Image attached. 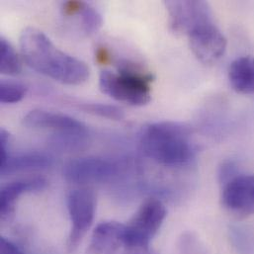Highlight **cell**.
<instances>
[{
	"label": "cell",
	"mask_w": 254,
	"mask_h": 254,
	"mask_svg": "<svg viewBox=\"0 0 254 254\" xmlns=\"http://www.w3.org/2000/svg\"><path fill=\"white\" fill-rule=\"evenodd\" d=\"M191 130L182 123L163 121L144 128L140 144L144 153L155 162L169 167L183 166L194 155Z\"/></svg>",
	"instance_id": "7a4b0ae2"
},
{
	"label": "cell",
	"mask_w": 254,
	"mask_h": 254,
	"mask_svg": "<svg viewBox=\"0 0 254 254\" xmlns=\"http://www.w3.org/2000/svg\"><path fill=\"white\" fill-rule=\"evenodd\" d=\"M22 70L20 58L12 45L4 38H0V72L6 75H17Z\"/></svg>",
	"instance_id": "9a60e30c"
},
{
	"label": "cell",
	"mask_w": 254,
	"mask_h": 254,
	"mask_svg": "<svg viewBox=\"0 0 254 254\" xmlns=\"http://www.w3.org/2000/svg\"><path fill=\"white\" fill-rule=\"evenodd\" d=\"M222 205L240 219L254 215V174H238L222 188Z\"/></svg>",
	"instance_id": "ba28073f"
},
{
	"label": "cell",
	"mask_w": 254,
	"mask_h": 254,
	"mask_svg": "<svg viewBox=\"0 0 254 254\" xmlns=\"http://www.w3.org/2000/svg\"><path fill=\"white\" fill-rule=\"evenodd\" d=\"M48 182L43 177H29L12 181L1 188L0 193V215L1 220L10 219L15 212V205L18 198L27 193L44 190Z\"/></svg>",
	"instance_id": "8fae6325"
},
{
	"label": "cell",
	"mask_w": 254,
	"mask_h": 254,
	"mask_svg": "<svg viewBox=\"0 0 254 254\" xmlns=\"http://www.w3.org/2000/svg\"><path fill=\"white\" fill-rule=\"evenodd\" d=\"M229 80L236 92L254 94V56H244L235 60L229 68Z\"/></svg>",
	"instance_id": "4fadbf2b"
},
{
	"label": "cell",
	"mask_w": 254,
	"mask_h": 254,
	"mask_svg": "<svg viewBox=\"0 0 254 254\" xmlns=\"http://www.w3.org/2000/svg\"><path fill=\"white\" fill-rule=\"evenodd\" d=\"M67 210L71 229L66 247L69 253H73L94 221L96 212L95 193L88 188L72 190L67 196Z\"/></svg>",
	"instance_id": "5b68a950"
},
{
	"label": "cell",
	"mask_w": 254,
	"mask_h": 254,
	"mask_svg": "<svg viewBox=\"0 0 254 254\" xmlns=\"http://www.w3.org/2000/svg\"><path fill=\"white\" fill-rule=\"evenodd\" d=\"M168 12V23L171 31L176 34L189 35L196 28L212 22V12L205 1H165Z\"/></svg>",
	"instance_id": "52a82bcc"
},
{
	"label": "cell",
	"mask_w": 254,
	"mask_h": 254,
	"mask_svg": "<svg viewBox=\"0 0 254 254\" xmlns=\"http://www.w3.org/2000/svg\"><path fill=\"white\" fill-rule=\"evenodd\" d=\"M27 93V86L15 81L2 80L0 83V101L5 104L20 102Z\"/></svg>",
	"instance_id": "e0dca14e"
},
{
	"label": "cell",
	"mask_w": 254,
	"mask_h": 254,
	"mask_svg": "<svg viewBox=\"0 0 254 254\" xmlns=\"http://www.w3.org/2000/svg\"><path fill=\"white\" fill-rule=\"evenodd\" d=\"M24 126L33 128H50L62 132H87L86 126L76 119L62 113L45 110L30 111L23 118Z\"/></svg>",
	"instance_id": "30bf717a"
},
{
	"label": "cell",
	"mask_w": 254,
	"mask_h": 254,
	"mask_svg": "<svg viewBox=\"0 0 254 254\" xmlns=\"http://www.w3.org/2000/svg\"><path fill=\"white\" fill-rule=\"evenodd\" d=\"M238 175L237 165L233 161H225L219 168V180L222 185Z\"/></svg>",
	"instance_id": "7402d4cb"
},
{
	"label": "cell",
	"mask_w": 254,
	"mask_h": 254,
	"mask_svg": "<svg viewBox=\"0 0 254 254\" xmlns=\"http://www.w3.org/2000/svg\"><path fill=\"white\" fill-rule=\"evenodd\" d=\"M118 69V73L110 70H103L100 73V90L117 101L132 106L146 105L151 98L154 75L129 61H121Z\"/></svg>",
	"instance_id": "3957f363"
},
{
	"label": "cell",
	"mask_w": 254,
	"mask_h": 254,
	"mask_svg": "<svg viewBox=\"0 0 254 254\" xmlns=\"http://www.w3.org/2000/svg\"><path fill=\"white\" fill-rule=\"evenodd\" d=\"M86 132H62L54 136L52 143L60 149L71 150L84 144Z\"/></svg>",
	"instance_id": "ffe728a7"
},
{
	"label": "cell",
	"mask_w": 254,
	"mask_h": 254,
	"mask_svg": "<svg viewBox=\"0 0 254 254\" xmlns=\"http://www.w3.org/2000/svg\"><path fill=\"white\" fill-rule=\"evenodd\" d=\"M83 1H67L64 4V14L65 16H74L77 15L79 10L81 9L82 5H83Z\"/></svg>",
	"instance_id": "d4e9b609"
},
{
	"label": "cell",
	"mask_w": 254,
	"mask_h": 254,
	"mask_svg": "<svg viewBox=\"0 0 254 254\" xmlns=\"http://www.w3.org/2000/svg\"><path fill=\"white\" fill-rule=\"evenodd\" d=\"M10 140V134L5 128H1L0 130V165L4 164L7 160L8 153V145Z\"/></svg>",
	"instance_id": "603a6c76"
},
{
	"label": "cell",
	"mask_w": 254,
	"mask_h": 254,
	"mask_svg": "<svg viewBox=\"0 0 254 254\" xmlns=\"http://www.w3.org/2000/svg\"><path fill=\"white\" fill-rule=\"evenodd\" d=\"M96 61L101 64H107L111 62V56L107 49L98 48L96 51Z\"/></svg>",
	"instance_id": "484cf974"
},
{
	"label": "cell",
	"mask_w": 254,
	"mask_h": 254,
	"mask_svg": "<svg viewBox=\"0 0 254 254\" xmlns=\"http://www.w3.org/2000/svg\"><path fill=\"white\" fill-rule=\"evenodd\" d=\"M77 15L80 16L82 28L87 34H93L97 32L103 25V18L101 14L95 8L85 2L83 3Z\"/></svg>",
	"instance_id": "ac0fdd59"
},
{
	"label": "cell",
	"mask_w": 254,
	"mask_h": 254,
	"mask_svg": "<svg viewBox=\"0 0 254 254\" xmlns=\"http://www.w3.org/2000/svg\"><path fill=\"white\" fill-rule=\"evenodd\" d=\"M0 254H24L16 245L12 242L2 238L0 241Z\"/></svg>",
	"instance_id": "cb8c5ba5"
},
{
	"label": "cell",
	"mask_w": 254,
	"mask_h": 254,
	"mask_svg": "<svg viewBox=\"0 0 254 254\" xmlns=\"http://www.w3.org/2000/svg\"><path fill=\"white\" fill-rule=\"evenodd\" d=\"M180 250L182 254H209L197 238L190 234L184 235L180 240Z\"/></svg>",
	"instance_id": "44dd1931"
},
{
	"label": "cell",
	"mask_w": 254,
	"mask_h": 254,
	"mask_svg": "<svg viewBox=\"0 0 254 254\" xmlns=\"http://www.w3.org/2000/svg\"><path fill=\"white\" fill-rule=\"evenodd\" d=\"M80 108L89 114L106 118L114 121H121L125 118L124 111L114 105L102 104V103H86L80 106Z\"/></svg>",
	"instance_id": "2e32d148"
},
{
	"label": "cell",
	"mask_w": 254,
	"mask_h": 254,
	"mask_svg": "<svg viewBox=\"0 0 254 254\" xmlns=\"http://www.w3.org/2000/svg\"><path fill=\"white\" fill-rule=\"evenodd\" d=\"M126 225L115 221L99 224L93 231L88 254H112L125 246Z\"/></svg>",
	"instance_id": "7c38bea8"
},
{
	"label": "cell",
	"mask_w": 254,
	"mask_h": 254,
	"mask_svg": "<svg viewBox=\"0 0 254 254\" xmlns=\"http://www.w3.org/2000/svg\"><path fill=\"white\" fill-rule=\"evenodd\" d=\"M122 168L117 161L98 156H86L66 163L64 176L67 181L75 184L100 183L117 177Z\"/></svg>",
	"instance_id": "8992f818"
},
{
	"label": "cell",
	"mask_w": 254,
	"mask_h": 254,
	"mask_svg": "<svg viewBox=\"0 0 254 254\" xmlns=\"http://www.w3.org/2000/svg\"><path fill=\"white\" fill-rule=\"evenodd\" d=\"M231 242L240 254H254V240L251 234L241 227L231 229Z\"/></svg>",
	"instance_id": "d6986e66"
},
{
	"label": "cell",
	"mask_w": 254,
	"mask_h": 254,
	"mask_svg": "<svg viewBox=\"0 0 254 254\" xmlns=\"http://www.w3.org/2000/svg\"><path fill=\"white\" fill-rule=\"evenodd\" d=\"M52 165V159L42 153H23L19 155H9L4 164L0 165L2 175L46 169Z\"/></svg>",
	"instance_id": "5bb4252c"
},
{
	"label": "cell",
	"mask_w": 254,
	"mask_h": 254,
	"mask_svg": "<svg viewBox=\"0 0 254 254\" xmlns=\"http://www.w3.org/2000/svg\"><path fill=\"white\" fill-rule=\"evenodd\" d=\"M20 51L26 64L56 81L79 85L90 75L87 64L58 49L39 29L28 27L20 36Z\"/></svg>",
	"instance_id": "6da1fadb"
},
{
	"label": "cell",
	"mask_w": 254,
	"mask_h": 254,
	"mask_svg": "<svg viewBox=\"0 0 254 254\" xmlns=\"http://www.w3.org/2000/svg\"><path fill=\"white\" fill-rule=\"evenodd\" d=\"M188 37L193 55L205 64H215L225 55L227 39L213 22L201 25Z\"/></svg>",
	"instance_id": "9c48e42d"
},
{
	"label": "cell",
	"mask_w": 254,
	"mask_h": 254,
	"mask_svg": "<svg viewBox=\"0 0 254 254\" xmlns=\"http://www.w3.org/2000/svg\"><path fill=\"white\" fill-rule=\"evenodd\" d=\"M166 218V208L155 198L145 200L126 225L125 247L146 251Z\"/></svg>",
	"instance_id": "277c9868"
}]
</instances>
